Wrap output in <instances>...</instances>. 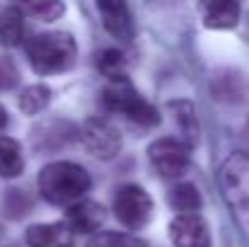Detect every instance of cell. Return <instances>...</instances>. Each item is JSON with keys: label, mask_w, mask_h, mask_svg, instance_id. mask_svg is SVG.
I'll list each match as a JSON object with an SVG mask.
<instances>
[{"label": "cell", "mask_w": 249, "mask_h": 247, "mask_svg": "<svg viewBox=\"0 0 249 247\" xmlns=\"http://www.w3.org/2000/svg\"><path fill=\"white\" fill-rule=\"evenodd\" d=\"M19 7L41 22H53L66 12L63 0H19Z\"/></svg>", "instance_id": "e0dca14e"}, {"label": "cell", "mask_w": 249, "mask_h": 247, "mask_svg": "<svg viewBox=\"0 0 249 247\" xmlns=\"http://www.w3.org/2000/svg\"><path fill=\"white\" fill-rule=\"evenodd\" d=\"M22 170H24V158L19 143L15 138L0 136V177L15 179L22 174Z\"/></svg>", "instance_id": "4fadbf2b"}, {"label": "cell", "mask_w": 249, "mask_h": 247, "mask_svg": "<svg viewBox=\"0 0 249 247\" xmlns=\"http://www.w3.org/2000/svg\"><path fill=\"white\" fill-rule=\"evenodd\" d=\"M104 29L119 39V41H131L133 39V19H131V10L126 0H97Z\"/></svg>", "instance_id": "9c48e42d"}, {"label": "cell", "mask_w": 249, "mask_h": 247, "mask_svg": "<svg viewBox=\"0 0 249 247\" xmlns=\"http://www.w3.org/2000/svg\"><path fill=\"white\" fill-rule=\"evenodd\" d=\"M24 34L22 10L19 7H2L0 10V46H17Z\"/></svg>", "instance_id": "5bb4252c"}, {"label": "cell", "mask_w": 249, "mask_h": 247, "mask_svg": "<svg viewBox=\"0 0 249 247\" xmlns=\"http://www.w3.org/2000/svg\"><path fill=\"white\" fill-rule=\"evenodd\" d=\"M80 141H83L85 148L94 158H99V160H111L121 151V136H119V131L109 121H104L99 116L87 119L83 126H80Z\"/></svg>", "instance_id": "8992f818"}, {"label": "cell", "mask_w": 249, "mask_h": 247, "mask_svg": "<svg viewBox=\"0 0 249 247\" xmlns=\"http://www.w3.org/2000/svg\"><path fill=\"white\" fill-rule=\"evenodd\" d=\"M73 228L68 223H39L27 228L29 247H73Z\"/></svg>", "instance_id": "30bf717a"}, {"label": "cell", "mask_w": 249, "mask_h": 247, "mask_svg": "<svg viewBox=\"0 0 249 247\" xmlns=\"http://www.w3.org/2000/svg\"><path fill=\"white\" fill-rule=\"evenodd\" d=\"M148 158L162 177H179L189 167V146L177 138H158L150 143Z\"/></svg>", "instance_id": "52a82bcc"}, {"label": "cell", "mask_w": 249, "mask_h": 247, "mask_svg": "<svg viewBox=\"0 0 249 247\" xmlns=\"http://www.w3.org/2000/svg\"><path fill=\"white\" fill-rule=\"evenodd\" d=\"M102 102L109 112L121 114L133 124H141V126H158L160 124V112L145 97H141V92L131 85L126 76L109 78V82L102 90Z\"/></svg>", "instance_id": "3957f363"}, {"label": "cell", "mask_w": 249, "mask_h": 247, "mask_svg": "<svg viewBox=\"0 0 249 247\" xmlns=\"http://www.w3.org/2000/svg\"><path fill=\"white\" fill-rule=\"evenodd\" d=\"M39 194L53 206H73L83 201L92 187V179L83 165L58 160L41 167L39 172Z\"/></svg>", "instance_id": "6da1fadb"}, {"label": "cell", "mask_w": 249, "mask_h": 247, "mask_svg": "<svg viewBox=\"0 0 249 247\" xmlns=\"http://www.w3.org/2000/svg\"><path fill=\"white\" fill-rule=\"evenodd\" d=\"M19 82V73H17V66L0 54V92H10L15 85Z\"/></svg>", "instance_id": "44dd1931"}, {"label": "cell", "mask_w": 249, "mask_h": 247, "mask_svg": "<svg viewBox=\"0 0 249 247\" xmlns=\"http://www.w3.org/2000/svg\"><path fill=\"white\" fill-rule=\"evenodd\" d=\"M27 58L36 76H56L66 73L75 66L78 44L68 32H44L29 39Z\"/></svg>", "instance_id": "7a4b0ae2"}, {"label": "cell", "mask_w": 249, "mask_h": 247, "mask_svg": "<svg viewBox=\"0 0 249 247\" xmlns=\"http://www.w3.org/2000/svg\"><path fill=\"white\" fill-rule=\"evenodd\" d=\"M169 240L174 247H211V233L198 213H179L169 223Z\"/></svg>", "instance_id": "ba28073f"}, {"label": "cell", "mask_w": 249, "mask_h": 247, "mask_svg": "<svg viewBox=\"0 0 249 247\" xmlns=\"http://www.w3.org/2000/svg\"><path fill=\"white\" fill-rule=\"evenodd\" d=\"M2 235H5V228H2V223H0V240H2Z\"/></svg>", "instance_id": "603a6c76"}, {"label": "cell", "mask_w": 249, "mask_h": 247, "mask_svg": "<svg viewBox=\"0 0 249 247\" xmlns=\"http://www.w3.org/2000/svg\"><path fill=\"white\" fill-rule=\"evenodd\" d=\"M169 109H174V112H177L174 121H179L181 131L186 133V141H189V146H194V143L198 141V124H196L194 107H191L189 102H172V104H169Z\"/></svg>", "instance_id": "ac0fdd59"}, {"label": "cell", "mask_w": 249, "mask_h": 247, "mask_svg": "<svg viewBox=\"0 0 249 247\" xmlns=\"http://www.w3.org/2000/svg\"><path fill=\"white\" fill-rule=\"evenodd\" d=\"M114 213L126 228H143L153 213V199L138 184H124L114 196Z\"/></svg>", "instance_id": "5b68a950"}, {"label": "cell", "mask_w": 249, "mask_h": 247, "mask_svg": "<svg viewBox=\"0 0 249 247\" xmlns=\"http://www.w3.org/2000/svg\"><path fill=\"white\" fill-rule=\"evenodd\" d=\"M97 68L107 76V78H121L126 76V58L121 51L116 49H104L97 56Z\"/></svg>", "instance_id": "d6986e66"}, {"label": "cell", "mask_w": 249, "mask_h": 247, "mask_svg": "<svg viewBox=\"0 0 249 247\" xmlns=\"http://www.w3.org/2000/svg\"><path fill=\"white\" fill-rule=\"evenodd\" d=\"M87 247H148L143 240L133 238V235H126V233H114V230H107V233H97Z\"/></svg>", "instance_id": "ffe728a7"}, {"label": "cell", "mask_w": 249, "mask_h": 247, "mask_svg": "<svg viewBox=\"0 0 249 247\" xmlns=\"http://www.w3.org/2000/svg\"><path fill=\"white\" fill-rule=\"evenodd\" d=\"M167 199H169V206L174 211H179V213H196L201 209V191L194 184H189V182L177 184L169 191Z\"/></svg>", "instance_id": "9a60e30c"}, {"label": "cell", "mask_w": 249, "mask_h": 247, "mask_svg": "<svg viewBox=\"0 0 249 247\" xmlns=\"http://www.w3.org/2000/svg\"><path fill=\"white\" fill-rule=\"evenodd\" d=\"M104 216L107 213L102 204L83 199L68 209V226L73 228V233H94L104 223Z\"/></svg>", "instance_id": "7c38bea8"}, {"label": "cell", "mask_w": 249, "mask_h": 247, "mask_svg": "<svg viewBox=\"0 0 249 247\" xmlns=\"http://www.w3.org/2000/svg\"><path fill=\"white\" fill-rule=\"evenodd\" d=\"M49 102H51V90H49L46 85H41V82L24 87L22 95H19V109H22V114H27V116L41 114V112L49 107Z\"/></svg>", "instance_id": "2e32d148"}, {"label": "cell", "mask_w": 249, "mask_h": 247, "mask_svg": "<svg viewBox=\"0 0 249 247\" xmlns=\"http://www.w3.org/2000/svg\"><path fill=\"white\" fill-rule=\"evenodd\" d=\"M5 126H7V112H5V107L0 104V133H2Z\"/></svg>", "instance_id": "7402d4cb"}, {"label": "cell", "mask_w": 249, "mask_h": 247, "mask_svg": "<svg viewBox=\"0 0 249 247\" xmlns=\"http://www.w3.org/2000/svg\"><path fill=\"white\" fill-rule=\"evenodd\" d=\"M220 191L240 228L249 235V155L232 153L220 165Z\"/></svg>", "instance_id": "277c9868"}, {"label": "cell", "mask_w": 249, "mask_h": 247, "mask_svg": "<svg viewBox=\"0 0 249 247\" xmlns=\"http://www.w3.org/2000/svg\"><path fill=\"white\" fill-rule=\"evenodd\" d=\"M201 17L208 29H232L240 22L237 0H201Z\"/></svg>", "instance_id": "8fae6325"}]
</instances>
